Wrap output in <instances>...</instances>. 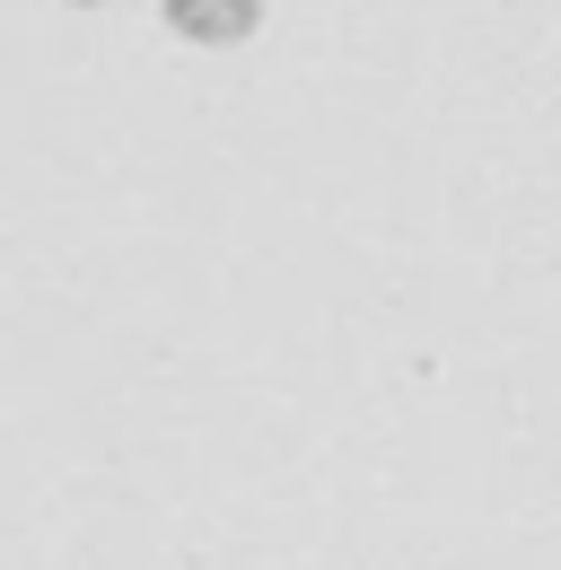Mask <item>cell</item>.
<instances>
[{
  "mask_svg": "<svg viewBox=\"0 0 561 570\" xmlns=\"http://www.w3.org/2000/svg\"><path fill=\"white\" fill-rule=\"evenodd\" d=\"M70 9H106V0H70Z\"/></svg>",
  "mask_w": 561,
  "mask_h": 570,
  "instance_id": "cell-2",
  "label": "cell"
},
{
  "mask_svg": "<svg viewBox=\"0 0 561 570\" xmlns=\"http://www.w3.org/2000/svg\"><path fill=\"white\" fill-rule=\"evenodd\" d=\"M158 18L176 45H203V53H237L264 36V0H158Z\"/></svg>",
  "mask_w": 561,
  "mask_h": 570,
  "instance_id": "cell-1",
  "label": "cell"
}]
</instances>
